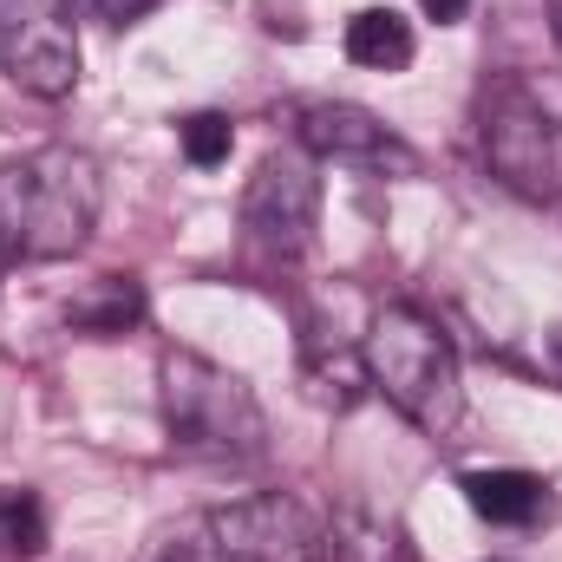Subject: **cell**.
Returning a JSON list of instances; mask_svg holds the SVG:
<instances>
[{
	"instance_id": "cell-16",
	"label": "cell",
	"mask_w": 562,
	"mask_h": 562,
	"mask_svg": "<svg viewBox=\"0 0 562 562\" xmlns=\"http://www.w3.org/2000/svg\"><path fill=\"white\" fill-rule=\"evenodd\" d=\"M150 562H236V557H223L216 550V537L203 530V524H190V530H170L164 543H157V557Z\"/></svg>"
},
{
	"instance_id": "cell-13",
	"label": "cell",
	"mask_w": 562,
	"mask_h": 562,
	"mask_svg": "<svg viewBox=\"0 0 562 562\" xmlns=\"http://www.w3.org/2000/svg\"><path fill=\"white\" fill-rule=\"evenodd\" d=\"M327 537H334V562H413L406 537L367 510H347L340 524H327Z\"/></svg>"
},
{
	"instance_id": "cell-3",
	"label": "cell",
	"mask_w": 562,
	"mask_h": 562,
	"mask_svg": "<svg viewBox=\"0 0 562 562\" xmlns=\"http://www.w3.org/2000/svg\"><path fill=\"white\" fill-rule=\"evenodd\" d=\"M367 380L386 393V406L419 431L445 438L464 419V373H458V347L445 340V327L419 307H380L367 340H360Z\"/></svg>"
},
{
	"instance_id": "cell-18",
	"label": "cell",
	"mask_w": 562,
	"mask_h": 562,
	"mask_svg": "<svg viewBox=\"0 0 562 562\" xmlns=\"http://www.w3.org/2000/svg\"><path fill=\"white\" fill-rule=\"evenodd\" d=\"M419 7H425V20L451 26V20H464V7H471V0H419Z\"/></svg>"
},
{
	"instance_id": "cell-2",
	"label": "cell",
	"mask_w": 562,
	"mask_h": 562,
	"mask_svg": "<svg viewBox=\"0 0 562 562\" xmlns=\"http://www.w3.org/2000/svg\"><path fill=\"white\" fill-rule=\"evenodd\" d=\"M157 413L164 431L183 458H210V464H256L269 451V419L249 393L243 373L190 353V347H164L157 360Z\"/></svg>"
},
{
	"instance_id": "cell-1",
	"label": "cell",
	"mask_w": 562,
	"mask_h": 562,
	"mask_svg": "<svg viewBox=\"0 0 562 562\" xmlns=\"http://www.w3.org/2000/svg\"><path fill=\"white\" fill-rule=\"evenodd\" d=\"M105 177L79 144H40L0 164V243L20 262H66L86 249Z\"/></svg>"
},
{
	"instance_id": "cell-5",
	"label": "cell",
	"mask_w": 562,
	"mask_h": 562,
	"mask_svg": "<svg viewBox=\"0 0 562 562\" xmlns=\"http://www.w3.org/2000/svg\"><path fill=\"white\" fill-rule=\"evenodd\" d=\"M0 72L33 99L79 86V33L66 0H0Z\"/></svg>"
},
{
	"instance_id": "cell-15",
	"label": "cell",
	"mask_w": 562,
	"mask_h": 562,
	"mask_svg": "<svg viewBox=\"0 0 562 562\" xmlns=\"http://www.w3.org/2000/svg\"><path fill=\"white\" fill-rule=\"evenodd\" d=\"M177 150H183L190 170H216V164H229V150H236V125H229L223 112H190V119L177 125Z\"/></svg>"
},
{
	"instance_id": "cell-17",
	"label": "cell",
	"mask_w": 562,
	"mask_h": 562,
	"mask_svg": "<svg viewBox=\"0 0 562 562\" xmlns=\"http://www.w3.org/2000/svg\"><path fill=\"white\" fill-rule=\"evenodd\" d=\"M79 20H105V26H125V20H138L150 0H66Z\"/></svg>"
},
{
	"instance_id": "cell-21",
	"label": "cell",
	"mask_w": 562,
	"mask_h": 562,
	"mask_svg": "<svg viewBox=\"0 0 562 562\" xmlns=\"http://www.w3.org/2000/svg\"><path fill=\"white\" fill-rule=\"evenodd\" d=\"M557 353H562V340H557Z\"/></svg>"
},
{
	"instance_id": "cell-6",
	"label": "cell",
	"mask_w": 562,
	"mask_h": 562,
	"mask_svg": "<svg viewBox=\"0 0 562 562\" xmlns=\"http://www.w3.org/2000/svg\"><path fill=\"white\" fill-rule=\"evenodd\" d=\"M314 223H321V170L307 150H276L256 164L249 190H243V229L256 249H269L281 262L314 249Z\"/></svg>"
},
{
	"instance_id": "cell-19",
	"label": "cell",
	"mask_w": 562,
	"mask_h": 562,
	"mask_svg": "<svg viewBox=\"0 0 562 562\" xmlns=\"http://www.w3.org/2000/svg\"><path fill=\"white\" fill-rule=\"evenodd\" d=\"M7 262H13V256H7V243H0V276H7Z\"/></svg>"
},
{
	"instance_id": "cell-11",
	"label": "cell",
	"mask_w": 562,
	"mask_h": 562,
	"mask_svg": "<svg viewBox=\"0 0 562 562\" xmlns=\"http://www.w3.org/2000/svg\"><path fill=\"white\" fill-rule=\"evenodd\" d=\"M340 46H347V59L367 66V72H400V66H413V53H419L413 20L393 13V7H360V13L347 20Z\"/></svg>"
},
{
	"instance_id": "cell-12",
	"label": "cell",
	"mask_w": 562,
	"mask_h": 562,
	"mask_svg": "<svg viewBox=\"0 0 562 562\" xmlns=\"http://www.w3.org/2000/svg\"><path fill=\"white\" fill-rule=\"evenodd\" d=\"M301 380H307V393L321 400V406H334V413H347L373 380H367V360L360 353H327V347H307V367H301Z\"/></svg>"
},
{
	"instance_id": "cell-7",
	"label": "cell",
	"mask_w": 562,
	"mask_h": 562,
	"mask_svg": "<svg viewBox=\"0 0 562 562\" xmlns=\"http://www.w3.org/2000/svg\"><path fill=\"white\" fill-rule=\"evenodd\" d=\"M203 530L216 537V550L236 562H334L327 524L301 504V497H243L229 510H210Z\"/></svg>"
},
{
	"instance_id": "cell-20",
	"label": "cell",
	"mask_w": 562,
	"mask_h": 562,
	"mask_svg": "<svg viewBox=\"0 0 562 562\" xmlns=\"http://www.w3.org/2000/svg\"><path fill=\"white\" fill-rule=\"evenodd\" d=\"M557 46H562V0H557Z\"/></svg>"
},
{
	"instance_id": "cell-14",
	"label": "cell",
	"mask_w": 562,
	"mask_h": 562,
	"mask_svg": "<svg viewBox=\"0 0 562 562\" xmlns=\"http://www.w3.org/2000/svg\"><path fill=\"white\" fill-rule=\"evenodd\" d=\"M46 550V504L26 484L0 491V562H26Z\"/></svg>"
},
{
	"instance_id": "cell-10",
	"label": "cell",
	"mask_w": 562,
	"mask_h": 562,
	"mask_svg": "<svg viewBox=\"0 0 562 562\" xmlns=\"http://www.w3.org/2000/svg\"><path fill=\"white\" fill-rule=\"evenodd\" d=\"M144 307L150 301H144L138 276H99L66 301V327L86 334V340H119V334H132L144 321Z\"/></svg>"
},
{
	"instance_id": "cell-8",
	"label": "cell",
	"mask_w": 562,
	"mask_h": 562,
	"mask_svg": "<svg viewBox=\"0 0 562 562\" xmlns=\"http://www.w3.org/2000/svg\"><path fill=\"white\" fill-rule=\"evenodd\" d=\"M294 138L307 157H327V164H353V170H373V177H413L419 170V150L400 138L393 125H380L367 105H347V99H314L294 112Z\"/></svg>"
},
{
	"instance_id": "cell-4",
	"label": "cell",
	"mask_w": 562,
	"mask_h": 562,
	"mask_svg": "<svg viewBox=\"0 0 562 562\" xmlns=\"http://www.w3.org/2000/svg\"><path fill=\"white\" fill-rule=\"evenodd\" d=\"M484 164L517 196H562V112L530 79H497L477 105Z\"/></svg>"
},
{
	"instance_id": "cell-9",
	"label": "cell",
	"mask_w": 562,
	"mask_h": 562,
	"mask_svg": "<svg viewBox=\"0 0 562 562\" xmlns=\"http://www.w3.org/2000/svg\"><path fill=\"white\" fill-rule=\"evenodd\" d=\"M464 504L497 530H530L550 517V484L537 471H464Z\"/></svg>"
}]
</instances>
